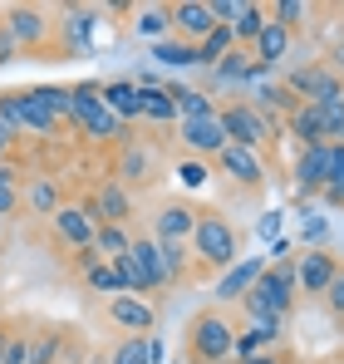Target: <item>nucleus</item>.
Here are the masks:
<instances>
[{
	"label": "nucleus",
	"mask_w": 344,
	"mask_h": 364,
	"mask_svg": "<svg viewBox=\"0 0 344 364\" xmlns=\"http://www.w3.org/2000/svg\"><path fill=\"white\" fill-rule=\"evenodd\" d=\"M340 148H344V133H340Z\"/></svg>",
	"instance_id": "864d4df0"
},
{
	"label": "nucleus",
	"mask_w": 344,
	"mask_h": 364,
	"mask_svg": "<svg viewBox=\"0 0 344 364\" xmlns=\"http://www.w3.org/2000/svg\"><path fill=\"white\" fill-rule=\"evenodd\" d=\"M325 305H330V315L344 325V261H340V271H335V281H330V291H325Z\"/></svg>",
	"instance_id": "ea45409f"
},
{
	"label": "nucleus",
	"mask_w": 344,
	"mask_h": 364,
	"mask_svg": "<svg viewBox=\"0 0 344 364\" xmlns=\"http://www.w3.org/2000/svg\"><path fill=\"white\" fill-rule=\"evenodd\" d=\"M266 20H271V15H266L261 5H241V15L231 20V35H236V45H241V50H251V45H256V35L266 30Z\"/></svg>",
	"instance_id": "cd10ccee"
},
{
	"label": "nucleus",
	"mask_w": 344,
	"mask_h": 364,
	"mask_svg": "<svg viewBox=\"0 0 344 364\" xmlns=\"http://www.w3.org/2000/svg\"><path fill=\"white\" fill-rule=\"evenodd\" d=\"M64 25H69V40H74V45H84V40H89V30H94V10H69V15H64Z\"/></svg>",
	"instance_id": "58836bf2"
},
{
	"label": "nucleus",
	"mask_w": 344,
	"mask_h": 364,
	"mask_svg": "<svg viewBox=\"0 0 344 364\" xmlns=\"http://www.w3.org/2000/svg\"><path fill=\"white\" fill-rule=\"evenodd\" d=\"M118 271V281H123V291L128 296H158V291H168L163 286V266H158V242L153 237H133V246L118 256V261H109Z\"/></svg>",
	"instance_id": "39448f33"
},
{
	"label": "nucleus",
	"mask_w": 344,
	"mask_h": 364,
	"mask_svg": "<svg viewBox=\"0 0 344 364\" xmlns=\"http://www.w3.org/2000/svg\"><path fill=\"white\" fill-rule=\"evenodd\" d=\"M15 143H20V138H15V133L0 123V163H10V148H15Z\"/></svg>",
	"instance_id": "8fccbe9b"
},
{
	"label": "nucleus",
	"mask_w": 344,
	"mask_h": 364,
	"mask_svg": "<svg viewBox=\"0 0 344 364\" xmlns=\"http://www.w3.org/2000/svg\"><path fill=\"white\" fill-rule=\"evenodd\" d=\"M177 364H192V360H177Z\"/></svg>",
	"instance_id": "5fc2aeb1"
},
{
	"label": "nucleus",
	"mask_w": 344,
	"mask_h": 364,
	"mask_svg": "<svg viewBox=\"0 0 344 364\" xmlns=\"http://www.w3.org/2000/svg\"><path fill=\"white\" fill-rule=\"evenodd\" d=\"M153 178V153L148 148H138V143H123V153H118V187H133V182H148Z\"/></svg>",
	"instance_id": "5701e85b"
},
{
	"label": "nucleus",
	"mask_w": 344,
	"mask_h": 364,
	"mask_svg": "<svg viewBox=\"0 0 344 364\" xmlns=\"http://www.w3.org/2000/svg\"><path fill=\"white\" fill-rule=\"evenodd\" d=\"M104 360H109V364H153V360H148V335H123Z\"/></svg>",
	"instance_id": "f704fd0d"
},
{
	"label": "nucleus",
	"mask_w": 344,
	"mask_h": 364,
	"mask_svg": "<svg viewBox=\"0 0 344 364\" xmlns=\"http://www.w3.org/2000/svg\"><path fill=\"white\" fill-rule=\"evenodd\" d=\"M325 64H330V69L344 79V40H335V45H330V60H325Z\"/></svg>",
	"instance_id": "09e8293b"
},
{
	"label": "nucleus",
	"mask_w": 344,
	"mask_h": 364,
	"mask_svg": "<svg viewBox=\"0 0 344 364\" xmlns=\"http://www.w3.org/2000/svg\"><path fill=\"white\" fill-rule=\"evenodd\" d=\"M236 350V330H231L227 310H197L187 325V360L192 364H231Z\"/></svg>",
	"instance_id": "20e7f679"
},
{
	"label": "nucleus",
	"mask_w": 344,
	"mask_h": 364,
	"mask_svg": "<svg viewBox=\"0 0 344 364\" xmlns=\"http://www.w3.org/2000/svg\"><path fill=\"white\" fill-rule=\"evenodd\" d=\"M163 89H168L177 119H212V114H217L212 94H202V89H182V84H163Z\"/></svg>",
	"instance_id": "b1692460"
},
{
	"label": "nucleus",
	"mask_w": 344,
	"mask_h": 364,
	"mask_svg": "<svg viewBox=\"0 0 344 364\" xmlns=\"http://www.w3.org/2000/svg\"><path fill=\"white\" fill-rule=\"evenodd\" d=\"M197 227V207H187L182 197H168L153 217V242H192Z\"/></svg>",
	"instance_id": "ddd939ff"
},
{
	"label": "nucleus",
	"mask_w": 344,
	"mask_h": 364,
	"mask_svg": "<svg viewBox=\"0 0 344 364\" xmlns=\"http://www.w3.org/2000/svg\"><path fill=\"white\" fill-rule=\"evenodd\" d=\"M64 335H69V330H59V325L35 330V335H30V355H25V364H59V355H64Z\"/></svg>",
	"instance_id": "393cba45"
},
{
	"label": "nucleus",
	"mask_w": 344,
	"mask_h": 364,
	"mask_svg": "<svg viewBox=\"0 0 344 364\" xmlns=\"http://www.w3.org/2000/svg\"><path fill=\"white\" fill-rule=\"evenodd\" d=\"M84 286H89L94 296H123V281H118V271L109 261H94V266L84 271Z\"/></svg>",
	"instance_id": "72a5a7b5"
},
{
	"label": "nucleus",
	"mask_w": 344,
	"mask_h": 364,
	"mask_svg": "<svg viewBox=\"0 0 344 364\" xmlns=\"http://www.w3.org/2000/svg\"><path fill=\"white\" fill-rule=\"evenodd\" d=\"M20 182H25V173L15 163H0V187H20Z\"/></svg>",
	"instance_id": "49530a36"
},
{
	"label": "nucleus",
	"mask_w": 344,
	"mask_h": 364,
	"mask_svg": "<svg viewBox=\"0 0 344 364\" xmlns=\"http://www.w3.org/2000/svg\"><path fill=\"white\" fill-rule=\"evenodd\" d=\"M104 315H109V325H118V330H128V335H153V325H158V305L143 301V296H109V305H104Z\"/></svg>",
	"instance_id": "9b49d317"
},
{
	"label": "nucleus",
	"mask_w": 344,
	"mask_h": 364,
	"mask_svg": "<svg viewBox=\"0 0 344 364\" xmlns=\"http://www.w3.org/2000/svg\"><path fill=\"white\" fill-rule=\"evenodd\" d=\"M133 84H138V79H133ZM138 94H143V119L177 123V109H172V99H168V89H163V84H138Z\"/></svg>",
	"instance_id": "bb28decb"
},
{
	"label": "nucleus",
	"mask_w": 344,
	"mask_h": 364,
	"mask_svg": "<svg viewBox=\"0 0 344 364\" xmlns=\"http://www.w3.org/2000/svg\"><path fill=\"white\" fill-rule=\"evenodd\" d=\"M286 128L300 138V148H315V143H325V123H320V114H315V104H300L295 114L286 119Z\"/></svg>",
	"instance_id": "a878e982"
},
{
	"label": "nucleus",
	"mask_w": 344,
	"mask_h": 364,
	"mask_svg": "<svg viewBox=\"0 0 344 364\" xmlns=\"http://www.w3.org/2000/svg\"><path fill=\"white\" fill-rule=\"evenodd\" d=\"M290 50H295V35H290L286 25H276V20H266V30H261L256 45H251V55H256L261 64H281Z\"/></svg>",
	"instance_id": "4be33fe9"
},
{
	"label": "nucleus",
	"mask_w": 344,
	"mask_h": 364,
	"mask_svg": "<svg viewBox=\"0 0 344 364\" xmlns=\"http://www.w3.org/2000/svg\"><path fill=\"white\" fill-rule=\"evenodd\" d=\"M286 335V320H251L246 330H236V350H231V360H251V355H266V350H276V340Z\"/></svg>",
	"instance_id": "f3484780"
},
{
	"label": "nucleus",
	"mask_w": 344,
	"mask_h": 364,
	"mask_svg": "<svg viewBox=\"0 0 344 364\" xmlns=\"http://www.w3.org/2000/svg\"><path fill=\"white\" fill-rule=\"evenodd\" d=\"M168 20H172V30H177V40L192 45V50L217 30V15H212L207 0H177V5H168Z\"/></svg>",
	"instance_id": "9d476101"
},
{
	"label": "nucleus",
	"mask_w": 344,
	"mask_h": 364,
	"mask_svg": "<svg viewBox=\"0 0 344 364\" xmlns=\"http://www.w3.org/2000/svg\"><path fill=\"white\" fill-rule=\"evenodd\" d=\"M325 232H330L325 217H310V222H305V242H325Z\"/></svg>",
	"instance_id": "de8ad7c7"
},
{
	"label": "nucleus",
	"mask_w": 344,
	"mask_h": 364,
	"mask_svg": "<svg viewBox=\"0 0 344 364\" xmlns=\"http://www.w3.org/2000/svg\"><path fill=\"white\" fill-rule=\"evenodd\" d=\"M69 123H74L84 138H99V143H104V138L133 143V128L109 114V104H104V94H99V79H84V84L69 89Z\"/></svg>",
	"instance_id": "7ed1b4c3"
},
{
	"label": "nucleus",
	"mask_w": 344,
	"mask_h": 364,
	"mask_svg": "<svg viewBox=\"0 0 344 364\" xmlns=\"http://www.w3.org/2000/svg\"><path fill=\"white\" fill-rule=\"evenodd\" d=\"M177 123H182V148L197 153V158H217V153L231 143L217 114H212V119H177Z\"/></svg>",
	"instance_id": "4468645a"
},
{
	"label": "nucleus",
	"mask_w": 344,
	"mask_h": 364,
	"mask_svg": "<svg viewBox=\"0 0 344 364\" xmlns=\"http://www.w3.org/2000/svg\"><path fill=\"white\" fill-rule=\"evenodd\" d=\"M330 182V143H315V148H300L295 153V197H310Z\"/></svg>",
	"instance_id": "2eb2a0df"
},
{
	"label": "nucleus",
	"mask_w": 344,
	"mask_h": 364,
	"mask_svg": "<svg viewBox=\"0 0 344 364\" xmlns=\"http://www.w3.org/2000/svg\"><path fill=\"white\" fill-rule=\"evenodd\" d=\"M241 364H290L281 350H266V355H251V360H241Z\"/></svg>",
	"instance_id": "3c124183"
},
{
	"label": "nucleus",
	"mask_w": 344,
	"mask_h": 364,
	"mask_svg": "<svg viewBox=\"0 0 344 364\" xmlns=\"http://www.w3.org/2000/svg\"><path fill=\"white\" fill-rule=\"evenodd\" d=\"M133 30H138L143 40H153V45H158V40H163V35L172 30V20H168V5H143V10L133 15Z\"/></svg>",
	"instance_id": "c85d7f7f"
},
{
	"label": "nucleus",
	"mask_w": 344,
	"mask_h": 364,
	"mask_svg": "<svg viewBox=\"0 0 344 364\" xmlns=\"http://www.w3.org/2000/svg\"><path fill=\"white\" fill-rule=\"evenodd\" d=\"M266 15H271L276 25H286L290 35H295V30L305 25V15H310V5H305V0H276V5H271Z\"/></svg>",
	"instance_id": "e433bc0d"
},
{
	"label": "nucleus",
	"mask_w": 344,
	"mask_h": 364,
	"mask_svg": "<svg viewBox=\"0 0 344 364\" xmlns=\"http://www.w3.org/2000/svg\"><path fill=\"white\" fill-rule=\"evenodd\" d=\"M335 271H340V256H335V251H325V246H305V251L295 256V291H305V296H325L330 281H335Z\"/></svg>",
	"instance_id": "1a4fd4ad"
},
{
	"label": "nucleus",
	"mask_w": 344,
	"mask_h": 364,
	"mask_svg": "<svg viewBox=\"0 0 344 364\" xmlns=\"http://www.w3.org/2000/svg\"><path fill=\"white\" fill-rule=\"evenodd\" d=\"M158 266H163V286H182L192 281V251L187 242H158Z\"/></svg>",
	"instance_id": "412c9836"
},
{
	"label": "nucleus",
	"mask_w": 344,
	"mask_h": 364,
	"mask_svg": "<svg viewBox=\"0 0 344 364\" xmlns=\"http://www.w3.org/2000/svg\"><path fill=\"white\" fill-rule=\"evenodd\" d=\"M241 310L246 320H286L295 310V256H276L241 296Z\"/></svg>",
	"instance_id": "f257e3e1"
},
{
	"label": "nucleus",
	"mask_w": 344,
	"mask_h": 364,
	"mask_svg": "<svg viewBox=\"0 0 344 364\" xmlns=\"http://www.w3.org/2000/svg\"><path fill=\"white\" fill-rule=\"evenodd\" d=\"M25 355H30V335H25V325H15V335H10L5 360H0V364H25Z\"/></svg>",
	"instance_id": "a19ab883"
},
{
	"label": "nucleus",
	"mask_w": 344,
	"mask_h": 364,
	"mask_svg": "<svg viewBox=\"0 0 344 364\" xmlns=\"http://www.w3.org/2000/svg\"><path fill=\"white\" fill-rule=\"evenodd\" d=\"M187 251L197 256V266H202V271H217V276H222L227 266L241 261V232L231 227L222 212H197V227H192Z\"/></svg>",
	"instance_id": "f03ea898"
},
{
	"label": "nucleus",
	"mask_w": 344,
	"mask_h": 364,
	"mask_svg": "<svg viewBox=\"0 0 344 364\" xmlns=\"http://www.w3.org/2000/svg\"><path fill=\"white\" fill-rule=\"evenodd\" d=\"M20 202H25V212H35V217H55L59 207H64L55 178H25L20 182Z\"/></svg>",
	"instance_id": "aec40b11"
},
{
	"label": "nucleus",
	"mask_w": 344,
	"mask_h": 364,
	"mask_svg": "<svg viewBox=\"0 0 344 364\" xmlns=\"http://www.w3.org/2000/svg\"><path fill=\"white\" fill-rule=\"evenodd\" d=\"M276 74V64H261L256 55H251V69H246V84H261V79H271Z\"/></svg>",
	"instance_id": "c03bdc74"
},
{
	"label": "nucleus",
	"mask_w": 344,
	"mask_h": 364,
	"mask_svg": "<svg viewBox=\"0 0 344 364\" xmlns=\"http://www.w3.org/2000/svg\"><path fill=\"white\" fill-rule=\"evenodd\" d=\"M217 119H222V128H227V138L236 143V148L261 153V148H271V143H276V123L266 119L256 104H246V99L222 104V109H217Z\"/></svg>",
	"instance_id": "423d86ee"
},
{
	"label": "nucleus",
	"mask_w": 344,
	"mask_h": 364,
	"mask_svg": "<svg viewBox=\"0 0 344 364\" xmlns=\"http://www.w3.org/2000/svg\"><path fill=\"white\" fill-rule=\"evenodd\" d=\"M320 197H325L330 207H344V148L340 143L330 148V182L320 187Z\"/></svg>",
	"instance_id": "c9c22d12"
},
{
	"label": "nucleus",
	"mask_w": 344,
	"mask_h": 364,
	"mask_svg": "<svg viewBox=\"0 0 344 364\" xmlns=\"http://www.w3.org/2000/svg\"><path fill=\"white\" fill-rule=\"evenodd\" d=\"M50 227H55V242L69 246V251H84V246H94V222L84 217V207H59L55 217H50Z\"/></svg>",
	"instance_id": "a211bd4d"
},
{
	"label": "nucleus",
	"mask_w": 344,
	"mask_h": 364,
	"mask_svg": "<svg viewBox=\"0 0 344 364\" xmlns=\"http://www.w3.org/2000/svg\"><path fill=\"white\" fill-rule=\"evenodd\" d=\"M128 246H133V232H128V227H99V232H94V251H99L104 261H118Z\"/></svg>",
	"instance_id": "473e14b6"
},
{
	"label": "nucleus",
	"mask_w": 344,
	"mask_h": 364,
	"mask_svg": "<svg viewBox=\"0 0 344 364\" xmlns=\"http://www.w3.org/2000/svg\"><path fill=\"white\" fill-rule=\"evenodd\" d=\"M10 335H15V325H10V320H0V360H5V345H10Z\"/></svg>",
	"instance_id": "603ef678"
},
{
	"label": "nucleus",
	"mask_w": 344,
	"mask_h": 364,
	"mask_svg": "<svg viewBox=\"0 0 344 364\" xmlns=\"http://www.w3.org/2000/svg\"><path fill=\"white\" fill-rule=\"evenodd\" d=\"M261 271H266V261H261V256H241L236 266H227V271L217 276V291H212V296H217V310L231 305V301H241V296L256 286V276H261Z\"/></svg>",
	"instance_id": "dca6fc26"
},
{
	"label": "nucleus",
	"mask_w": 344,
	"mask_h": 364,
	"mask_svg": "<svg viewBox=\"0 0 344 364\" xmlns=\"http://www.w3.org/2000/svg\"><path fill=\"white\" fill-rule=\"evenodd\" d=\"M177 178L187 182V187H202V182H207V168H202V163H182V168H177Z\"/></svg>",
	"instance_id": "37998d69"
},
{
	"label": "nucleus",
	"mask_w": 344,
	"mask_h": 364,
	"mask_svg": "<svg viewBox=\"0 0 344 364\" xmlns=\"http://www.w3.org/2000/svg\"><path fill=\"white\" fill-rule=\"evenodd\" d=\"M153 60L158 64H182V69H187V64H197V50L182 45V40H158V45H153Z\"/></svg>",
	"instance_id": "4c0bfd02"
},
{
	"label": "nucleus",
	"mask_w": 344,
	"mask_h": 364,
	"mask_svg": "<svg viewBox=\"0 0 344 364\" xmlns=\"http://www.w3.org/2000/svg\"><path fill=\"white\" fill-rule=\"evenodd\" d=\"M0 232H5V222H0Z\"/></svg>",
	"instance_id": "4d7b16f0"
},
{
	"label": "nucleus",
	"mask_w": 344,
	"mask_h": 364,
	"mask_svg": "<svg viewBox=\"0 0 344 364\" xmlns=\"http://www.w3.org/2000/svg\"><path fill=\"white\" fill-rule=\"evenodd\" d=\"M217 168H222L236 187H266V158H261V153H251V148L227 143V148L217 153Z\"/></svg>",
	"instance_id": "f8f14e48"
},
{
	"label": "nucleus",
	"mask_w": 344,
	"mask_h": 364,
	"mask_svg": "<svg viewBox=\"0 0 344 364\" xmlns=\"http://www.w3.org/2000/svg\"><path fill=\"white\" fill-rule=\"evenodd\" d=\"M15 60H20V45H15V40L0 30V69H5V64H15Z\"/></svg>",
	"instance_id": "a18cd8bd"
},
{
	"label": "nucleus",
	"mask_w": 344,
	"mask_h": 364,
	"mask_svg": "<svg viewBox=\"0 0 344 364\" xmlns=\"http://www.w3.org/2000/svg\"><path fill=\"white\" fill-rule=\"evenodd\" d=\"M84 217H89L94 227H128V222H133V197H128V187H118L114 178L99 182V187L89 192V202H84Z\"/></svg>",
	"instance_id": "6e6552de"
},
{
	"label": "nucleus",
	"mask_w": 344,
	"mask_h": 364,
	"mask_svg": "<svg viewBox=\"0 0 344 364\" xmlns=\"http://www.w3.org/2000/svg\"><path fill=\"white\" fill-rule=\"evenodd\" d=\"M30 99H35L55 123H69V89H59V84H35Z\"/></svg>",
	"instance_id": "c756f323"
},
{
	"label": "nucleus",
	"mask_w": 344,
	"mask_h": 364,
	"mask_svg": "<svg viewBox=\"0 0 344 364\" xmlns=\"http://www.w3.org/2000/svg\"><path fill=\"white\" fill-rule=\"evenodd\" d=\"M99 94H104V104H109V114L118 123H133L143 119V94H138V84L133 79H109V84H99Z\"/></svg>",
	"instance_id": "6ab92c4d"
},
{
	"label": "nucleus",
	"mask_w": 344,
	"mask_h": 364,
	"mask_svg": "<svg viewBox=\"0 0 344 364\" xmlns=\"http://www.w3.org/2000/svg\"><path fill=\"white\" fill-rule=\"evenodd\" d=\"M335 364H344V355H340V360H335Z\"/></svg>",
	"instance_id": "6e6d98bb"
},
{
	"label": "nucleus",
	"mask_w": 344,
	"mask_h": 364,
	"mask_svg": "<svg viewBox=\"0 0 344 364\" xmlns=\"http://www.w3.org/2000/svg\"><path fill=\"white\" fill-rule=\"evenodd\" d=\"M246 69H251V50H231L222 64H212V84L222 89V84H246Z\"/></svg>",
	"instance_id": "7c9ffc66"
},
{
	"label": "nucleus",
	"mask_w": 344,
	"mask_h": 364,
	"mask_svg": "<svg viewBox=\"0 0 344 364\" xmlns=\"http://www.w3.org/2000/svg\"><path fill=\"white\" fill-rule=\"evenodd\" d=\"M0 30L20 45V55H40V50L50 45V35H55V20H50V10H40V5H10V10L0 15Z\"/></svg>",
	"instance_id": "0eeeda50"
},
{
	"label": "nucleus",
	"mask_w": 344,
	"mask_h": 364,
	"mask_svg": "<svg viewBox=\"0 0 344 364\" xmlns=\"http://www.w3.org/2000/svg\"><path fill=\"white\" fill-rule=\"evenodd\" d=\"M15 212H25V202H20V187H0V222H10Z\"/></svg>",
	"instance_id": "79ce46f5"
},
{
	"label": "nucleus",
	"mask_w": 344,
	"mask_h": 364,
	"mask_svg": "<svg viewBox=\"0 0 344 364\" xmlns=\"http://www.w3.org/2000/svg\"><path fill=\"white\" fill-rule=\"evenodd\" d=\"M256 109H261V114H266V119H271V114H295V109H300V99H295V94H290L286 84H261V99H256Z\"/></svg>",
	"instance_id": "2f4dec72"
}]
</instances>
